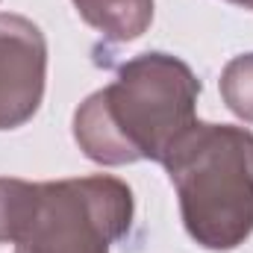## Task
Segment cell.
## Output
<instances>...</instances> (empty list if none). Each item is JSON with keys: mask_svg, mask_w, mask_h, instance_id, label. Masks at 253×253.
Segmentation results:
<instances>
[{"mask_svg": "<svg viewBox=\"0 0 253 253\" xmlns=\"http://www.w3.org/2000/svg\"><path fill=\"white\" fill-rule=\"evenodd\" d=\"M200 80L171 53L126 59L115 80L74 112V141L97 165L165 162L174 141L197 121Z\"/></svg>", "mask_w": 253, "mask_h": 253, "instance_id": "1", "label": "cell"}, {"mask_svg": "<svg viewBox=\"0 0 253 253\" xmlns=\"http://www.w3.org/2000/svg\"><path fill=\"white\" fill-rule=\"evenodd\" d=\"M183 227L206 251H236L253 233V132L236 124H194L165 156Z\"/></svg>", "mask_w": 253, "mask_h": 253, "instance_id": "2", "label": "cell"}, {"mask_svg": "<svg viewBox=\"0 0 253 253\" xmlns=\"http://www.w3.org/2000/svg\"><path fill=\"white\" fill-rule=\"evenodd\" d=\"M135 215L132 189L112 174L39 183L33 221L15 253H109Z\"/></svg>", "mask_w": 253, "mask_h": 253, "instance_id": "3", "label": "cell"}, {"mask_svg": "<svg viewBox=\"0 0 253 253\" xmlns=\"http://www.w3.org/2000/svg\"><path fill=\"white\" fill-rule=\"evenodd\" d=\"M47 83V39L24 15H0V129H18L39 112Z\"/></svg>", "mask_w": 253, "mask_h": 253, "instance_id": "4", "label": "cell"}, {"mask_svg": "<svg viewBox=\"0 0 253 253\" xmlns=\"http://www.w3.org/2000/svg\"><path fill=\"white\" fill-rule=\"evenodd\" d=\"M74 6L109 42H135L153 24V0H74Z\"/></svg>", "mask_w": 253, "mask_h": 253, "instance_id": "5", "label": "cell"}, {"mask_svg": "<svg viewBox=\"0 0 253 253\" xmlns=\"http://www.w3.org/2000/svg\"><path fill=\"white\" fill-rule=\"evenodd\" d=\"M39 200V183L0 177V245H18Z\"/></svg>", "mask_w": 253, "mask_h": 253, "instance_id": "6", "label": "cell"}, {"mask_svg": "<svg viewBox=\"0 0 253 253\" xmlns=\"http://www.w3.org/2000/svg\"><path fill=\"white\" fill-rule=\"evenodd\" d=\"M218 88L227 109L245 124H253V53L233 56L224 65Z\"/></svg>", "mask_w": 253, "mask_h": 253, "instance_id": "7", "label": "cell"}, {"mask_svg": "<svg viewBox=\"0 0 253 253\" xmlns=\"http://www.w3.org/2000/svg\"><path fill=\"white\" fill-rule=\"evenodd\" d=\"M227 3H236V6H245V9H253V0H227Z\"/></svg>", "mask_w": 253, "mask_h": 253, "instance_id": "8", "label": "cell"}]
</instances>
